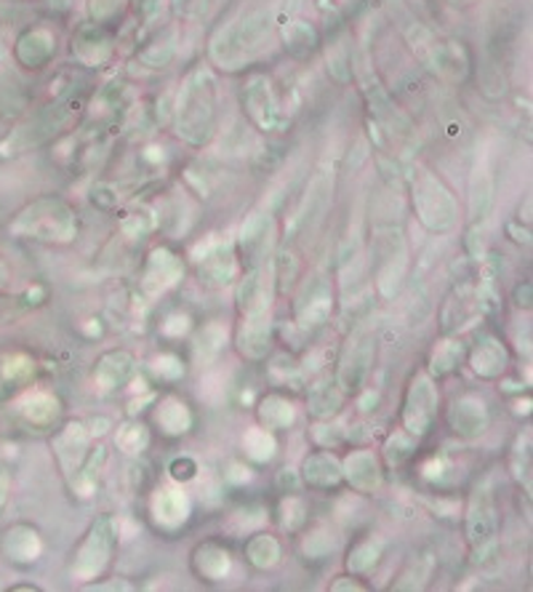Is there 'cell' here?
<instances>
[{"instance_id": "cell-1", "label": "cell", "mask_w": 533, "mask_h": 592, "mask_svg": "<svg viewBox=\"0 0 533 592\" xmlns=\"http://www.w3.org/2000/svg\"><path fill=\"white\" fill-rule=\"evenodd\" d=\"M173 125L187 145L203 147L211 142L217 131V81L208 68H195L184 77L173 110Z\"/></svg>"}, {"instance_id": "cell-2", "label": "cell", "mask_w": 533, "mask_h": 592, "mask_svg": "<svg viewBox=\"0 0 533 592\" xmlns=\"http://www.w3.org/2000/svg\"><path fill=\"white\" fill-rule=\"evenodd\" d=\"M81 222L70 203L62 197H38L14 214L9 232L20 241L49 243V246H70L77 238Z\"/></svg>"}, {"instance_id": "cell-3", "label": "cell", "mask_w": 533, "mask_h": 592, "mask_svg": "<svg viewBox=\"0 0 533 592\" xmlns=\"http://www.w3.org/2000/svg\"><path fill=\"white\" fill-rule=\"evenodd\" d=\"M269 16L265 9H254L249 14H243L241 20L232 22V25L221 27L211 38V62L217 68L227 70V73H235L243 70L245 64H251L254 53L262 49V44L269 35Z\"/></svg>"}, {"instance_id": "cell-4", "label": "cell", "mask_w": 533, "mask_h": 592, "mask_svg": "<svg viewBox=\"0 0 533 592\" xmlns=\"http://www.w3.org/2000/svg\"><path fill=\"white\" fill-rule=\"evenodd\" d=\"M411 203L419 225L433 235H448L459 222L457 195L433 171L419 169L411 182Z\"/></svg>"}, {"instance_id": "cell-5", "label": "cell", "mask_w": 533, "mask_h": 592, "mask_svg": "<svg viewBox=\"0 0 533 592\" xmlns=\"http://www.w3.org/2000/svg\"><path fill=\"white\" fill-rule=\"evenodd\" d=\"M118 542H121V529H118V520L112 516H99L88 525V531L83 534L81 544H77L73 555V573L75 582L92 584L107 573V568L112 566L116 558Z\"/></svg>"}, {"instance_id": "cell-6", "label": "cell", "mask_w": 533, "mask_h": 592, "mask_svg": "<svg viewBox=\"0 0 533 592\" xmlns=\"http://www.w3.org/2000/svg\"><path fill=\"white\" fill-rule=\"evenodd\" d=\"M464 531L472 549V558H475L477 564L490 560V555L499 547V512H496L494 488H490L488 481H481L472 488L470 502H467Z\"/></svg>"}, {"instance_id": "cell-7", "label": "cell", "mask_w": 533, "mask_h": 592, "mask_svg": "<svg viewBox=\"0 0 533 592\" xmlns=\"http://www.w3.org/2000/svg\"><path fill=\"white\" fill-rule=\"evenodd\" d=\"M374 280L376 289L385 299H392L403 286L405 273H409V243H405L403 230L389 225H376L374 230Z\"/></svg>"}, {"instance_id": "cell-8", "label": "cell", "mask_w": 533, "mask_h": 592, "mask_svg": "<svg viewBox=\"0 0 533 592\" xmlns=\"http://www.w3.org/2000/svg\"><path fill=\"white\" fill-rule=\"evenodd\" d=\"M405 40H409L411 51L416 53V59L429 73L446 77V81H464L467 70H470V59H467V53L459 44L440 40L433 29H427L424 25L405 27Z\"/></svg>"}, {"instance_id": "cell-9", "label": "cell", "mask_w": 533, "mask_h": 592, "mask_svg": "<svg viewBox=\"0 0 533 592\" xmlns=\"http://www.w3.org/2000/svg\"><path fill=\"white\" fill-rule=\"evenodd\" d=\"M437 411H440V392H437L435 379L427 371H416L403 395L400 430H405L416 440L427 438L437 422Z\"/></svg>"}, {"instance_id": "cell-10", "label": "cell", "mask_w": 533, "mask_h": 592, "mask_svg": "<svg viewBox=\"0 0 533 592\" xmlns=\"http://www.w3.org/2000/svg\"><path fill=\"white\" fill-rule=\"evenodd\" d=\"M195 273L206 289H227L241 278V256L235 243L206 241L193 251Z\"/></svg>"}, {"instance_id": "cell-11", "label": "cell", "mask_w": 533, "mask_h": 592, "mask_svg": "<svg viewBox=\"0 0 533 592\" xmlns=\"http://www.w3.org/2000/svg\"><path fill=\"white\" fill-rule=\"evenodd\" d=\"M376 355V339L368 328H358L350 339H347L344 350L339 355V369H337V385L344 395H361L368 379L371 366H374Z\"/></svg>"}, {"instance_id": "cell-12", "label": "cell", "mask_w": 533, "mask_h": 592, "mask_svg": "<svg viewBox=\"0 0 533 592\" xmlns=\"http://www.w3.org/2000/svg\"><path fill=\"white\" fill-rule=\"evenodd\" d=\"M75 112H77V101L59 99L53 107H46L44 112H38L33 121H27L16 131H11V136L5 140V145L14 149V153H20V149H27V147L44 145V142H49L51 136H57L59 131H64L70 123H73Z\"/></svg>"}, {"instance_id": "cell-13", "label": "cell", "mask_w": 533, "mask_h": 592, "mask_svg": "<svg viewBox=\"0 0 533 592\" xmlns=\"http://www.w3.org/2000/svg\"><path fill=\"white\" fill-rule=\"evenodd\" d=\"M334 304H337V299H334L331 278L313 275V278L304 280L302 289H299L296 302H293V321H296L299 328H304V331H313V328L326 326L334 313Z\"/></svg>"}, {"instance_id": "cell-14", "label": "cell", "mask_w": 533, "mask_h": 592, "mask_svg": "<svg viewBox=\"0 0 533 592\" xmlns=\"http://www.w3.org/2000/svg\"><path fill=\"white\" fill-rule=\"evenodd\" d=\"M184 278V262L177 251L169 246H158L149 251L145 267H142L140 289L147 299L163 297L166 291L177 289Z\"/></svg>"}, {"instance_id": "cell-15", "label": "cell", "mask_w": 533, "mask_h": 592, "mask_svg": "<svg viewBox=\"0 0 533 592\" xmlns=\"http://www.w3.org/2000/svg\"><path fill=\"white\" fill-rule=\"evenodd\" d=\"M92 440L94 435L88 433L86 422H64L62 427L53 433L51 438V448H53V457H57L59 470H62V475L73 478L77 468L83 464V459L88 457V451H92Z\"/></svg>"}, {"instance_id": "cell-16", "label": "cell", "mask_w": 533, "mask_h": 592, "mask_svg": "<svg viewBox=\"0 0 533 592\" xmlns=\"http://www.w3.org/2000/svg\"><path fill=\"white\" fill-rule=\"evenodd\" d=\"M448 430L453 435H459L461 440H477L485 435V430L490 427V411L485 398L475 392L459 395L451 403V409L446 411Z\"/></svg>"}, {"instance_id": "cell-17", "label": "cell", "mask_w": 533, "mask_h": 592, "mask_svg": "<svg viewBox=\"0 0 533 592\" xmlns=\"http://www.w3.org/2000/svg\"><path fill=\"white\" fill-rule=\"evenodd\" d=\"M272 270H265L262 265H254L245 270L243 278H238V310H241V318H259V315H269L272 307Z\"/></svg>"}, {"instance_id": "cell-18", "label": "cell", "mask_w": 533, "mask_h": 592, "mask_svg": "<svg viewBox=\"0 0 533 592\" xmlns=\"http://www.w3.org/2000/svg\"><path fill=\"white\" fill-rule=\"evenodd\" d=\"M243 107L262 131H275L283 125V112H280L278 97H275L267 75L249 77V83L243 86Z\"/></svg>"}, {"instance_id": "cell-19", "label": "cell", "mask_w": 533, "mask_h": 592, "mask_svg": "<svg viewBox=\"0 0 533 592\" xmlns=\"http://www.w3.org/2000/svg\"><path fill=\"white\" fill-rule=\"evenodd\" d=\"M341 475H344L347 486L358 494H376L385 483V470L371 448H355L347 454L341 459Z\"/></svg>"}, {"instance_id": "cell-20", "label": "cell", "mask_w": 533, "mask_h": 592, "mask_svg": "<svg viewBox=\"0 0 533 592\" xmlns=\"http://www.w3.org/2000/svg\"><path fill=\"white\" fill-rule=\"evenodd\" d=\"M331 197H334V169L323 166V169H317L313 173V179H310L307 193H304L302 208H299L293 227L302 232L313 230V227L326 217L328 206H331Z\"/></svg>"}, {"instance_id": "cell-21", "label": "cell", "mask_w": 533, "mask_h": 592, "mask_svg": "<svg viewBox=\"0 0 533 592\" xmlns=\"http://www.w3.org/2000/svg\"><path fill=\"white\" fill-rule=\"evenodd\" d=\"M149 516L160 531L173 534L193 518V502L182 488H158L149 499Z\"/></svg>"}, {"instance_id": "cell-22", "label": "cell", "mask_w": 533, "mask_h": 592, "mask_svg": "<svg viewBox=\"0 0 533 592\" xmlns=\"http://www.w3.org/2000/svg\"><path fill=\"white\" fill-rule=\"evenodd\" d=\"M136 374V358L129 350H107L94 366V387L99 395L123 390Z\"/></svg>"}, {"instance_id": "cell-23", "label": "cell", "mask_w": 533, "mask_h": 592, "mask_svg": "<svg viewBox=\"0 0 533 592\" xmlns=\"http://www.w3.org/2000/svg\"><path fill=\"white\" fill-rule=\"evenodd\" d=\"M0 553L14 566H33L44 555V540H40L38 529H33V525L14 523L0 536Z\"/></svg>"}, {"instance_id": "cell-24", "label": "cell", "mask_w": 533, "mask_h": 592, "mask_svg": "<svg viewBox=\"0 0 533 592\" xmlns=\"http://www.w3.org/2000/svg\"><path fill=\"white\" fill-rule=\"evenodd\" d=\"M16 414H20V420L25 422L29 430L46 433V430H53L59 424V416H62V400L53 392L33 390L16 403Z\"/></svg>"}, {"instance_id": "cell-25", "label": "cell", "mask_w": 533, "mask_h": 592, "mask_svg": "<svg viewBox=\"0 0 533 592\" xmlns=\"http://www.w3.org/2000/svg\"><path fill=\"white\" fill-rule=\"evenodd\" d=\"M190 566H193V573L197 579L219 584L232 573V553L225 544L214 540L201 542L193 549V555H190Z\"/></svg>"}, {"instance_id": "cell-26", "label": "cell", "mask_w": 533, "mask_h": 592, "mask_svg": "<svg viewBox=\"0 0 533 592\" xmlns=\"http://www.w3.org/2000/svg\"><path fill=\"white\" fill-rule=\"evenodd\" d=\"M299 478H302L304 486L315 488V492H334V488H339L341 483H344L341 462L328 448L307 454L302 462V470H299Z\"/></svg>"}, {"instance_id": "cell-27", "label": "cell", "mask_w": 533, "mask_h": 592, "mask_svg": "<svg viewBox=\"0 0 533 592\" xmlns=\"http://www.w3.org/2000/svg\"><path fill=\"white\" fill-rule=\"evenodd\" d=\"M507 366H509V352L505 342L496 339L494 334H483L470 352L472 374L481 376V379L485 382H494V379H499V376H505Z\"/></svg>"}, {"instance_id": "cell-28", "label": "cell", "mask_w": 533, "mask_h": 592, "mask_svg": "<svg viewBox=\"0 0 533 592\" xmlns=\"http://www.w3.org/2000/svg\"><path fill=\"white\" fill-rule=\"evenodd\" d=\"M73 53L86 68H101L112 57V38L105 25H83L73 38Z\"/></svg>"}, {"instance_id": "cell-29", "label": "cell", "mask_w": 533, "mask_h": 592, "mask_svg": "<svg viewBox=\"0 0 533 592\" xmlns=\"http://www.w3.org/2000/svg\"><path fill=\"white\" fill-rule=\"evenodd\" d=\"M235 345L245 361H265L269 350H272V323H269V315L241 318V326L235 331Z\"/></svg>"}, {"instance_id": "cell-30", "label": "cell", "mask_w": 533, "mask_h": 592, "mask_svg": "<svg viewBox=\"0 0 533 592\" xmlns=\"http://www.w3.org/2000/svg\"><path fill=\"white\" fill-rule=\"evenodd\" d=\"M269 238H272V219H269V214H251L241 227V235H238V256H243L249 267L259 265V259L269 246Z\"/></svg>"}, {"instance_id": "cell-31", "label": "cell", "mask_w": 533, "mask_h": 592, "mask_svg": "<svg viewBox=\"0 0 533 592\" xmlns=\"http://www.w3.org/2000/svg\"><path fill=\"white\" fill-rule=\"evenodd\" d=\"M53 51H57V40H53V35L44 27H33L27 29V33H22L14 46L16 62L27 70L46 68L53 59Z\"/></svg>"}, {"instance_id": "cell-32", "label": "cell", "mask_w": 533, "mask_h": 592, "mask_svg": "<svg viewBox=\"0 0 533 592\" xmlns=\"http://www.w3.org/2000/svg\"><path fill=\"white\" fill-rule=\"evenodd\" d=\"M153 422L155 427L160 430V435H166V438H182V435H187L190 430H193L195 414L182 398L169 395V398H163L155 406Z\"/></svg>"}, {"instance_id": "cell-33", "label": "cell", "mask_w": 533, "mask_h": 592, "mask_svg": "<svg viewBox=\"0 0 533 592\" xmlns=\"http://www.w3.org/2000/svg\"><path fill=\"white\" fill-rule=\"evenodd\" d=\"M256 422H259V427L269 430V433H283V430H291L293 422H296V406L286 395L269 392L256 406Z\"/></svg>"}, {"instance_id": "cell-34", "label": "cell", "mask_w": 533, "mask_h": 592, "mask_svg": "<svg viewBox=\"0 0 533 592\" xmlns=\"http://www.w3.org/2000/svg\"><path fill=\"white\" fill-rule=\"evenodd\" d=\"M243 555L245 564L256 568V571H272V568L283 560V544H280L278 536L269 534V531H256V534H251L249 542H245Z\"/></svg>"}, {"instance_id": "cell-35", "label": "cell", "mask_w": 533, "mask_h": 592, "mask_svg": "<svg viewBox=\"0 0 533 592\" xmlns=\"http://www.w3.org/2000/svg\"><path fill=\"white\" fill-rule=\"evenodd\" d=\"M35 379V361L25 352H14L0 361V400H9Z\"/></svg>"}, {"instance_id": "cell-36", "label": "cell", "mask_w": 533, "mask_h": 592, "mask_svg": "<svg viewBox=\"0 0 533 592\" xmlns=\"http://www.w3.org/2000/svg\"><path fill=\"white\" fill-rule=\"evenodd\" d=\"M344 398L347 395L341 392L337 379L326 376V379L315 382V385L310 387L307 409H310V414H313V420H317V422L334 420V416H337L341 411V406H344Z\"/></svg>"}, {"instance_id": "cell-37", "label": "cell", "mask_w": 533, "mask_h": 592, "mask_svg": "<svg viewBox=\"0 0 533 592\" xmlns=\"http://www.w3.org/2000/svg\"><path fill=\"white\" fill-rule=\"evenodd\" d=\"M490 206H494V173H490L485 160H477L475 171L470 179V219L481 222L488 217Z\"/></svg>"}, {"instance_id": "cell-38", "label": "cell", "mask_w": 533, "mask_h": 592, "mask_svg": "<svg viewBox=\"0 0 533 592\" xmlns=\"http://www.w3.org/2000/svg\"><path fill=\"white\" fill-rule=\"evenodd\" d=\"M105 464H107V448L105 446L92 448L88 457L83 459L81 468H77L75 475L68 481L75 496H81V499H92L99 486V475H101V470H105Z\"/></svg>"}, {"instance_id": "cell-39", "label": "cell", "mask_w": 533, "mask_h": 592, "mask_svg": "<svg viewBox=\"0 0 533 592\" xmlns=\"http://www.w3.org/2000/svg\"><path fill=\"white\" fill-rule=\"evenodd\" d=\"M464 342L453 337V334H446L440 342H435L433 352H429V371L427 374L433 379H443V376L453 374L464 361Z\"/></svg>"}, {"instance_id": "cell-40", "label": "cell", "mask_w": 533, "mask_h": 592, "mask_svg": "<svg viewBox=\"0 0 533 592\" xmlns=\"http://www.w3.org/2000/svg\"><path fill=\"white\" fill-rule=\"evenodd\" d=\"M509 472L514 475V481L525 488V494L533 492V438L531 430L520 433L514 438L512 451H509Z\"/></svg>"}, {"instance_id": "cell-41", "label": "cell", "mask_w": 533, "mask_h": 592, "mask_svg": "<svg viewBox=\"0 0 533 592\" xmlns=\"http://www.w3.org/2000/svg\"><path fill=\"white\" fill-rule=\"evenodd\" d=\"M381 555H385V540L381 536H365V540L352 544L344 558V566L350 573L365 577L368 571H374Z\"/></svg>"}, {"instance_id": "cell-42", "label": "cell", "mask_w": 533, "mask_h": 592, "mask_svg": "<svg viewBox=\"0 0 533 592\" xmlns=\"http://www.w3.org/2000/svg\"><path fill=\"white\" fill-rule=\"evenodd\" d=\"M227 339H230V331H227V326L221 321H208L206 326L197 331L195 339V355L197 361L203 363H214L217 358L225 352Z\"/></svg>"}, {"instance_id": "cell-43", "label": "cell", "mask_w": 533, "mask_h": 592, "mask_svg": "<svg viewBox=\"0 0 533 592\" xmlns=\"http://www.w3.org/2000/svg\"><path fill=\"white\" fill-rule=\"evenodd\" d=\"M243 454L256 464L272 462L275 454H278V440H275V433H269L265 427H251L245 430L243 435Z\"/></svg>"}, {"instance_id": "cell-44", "label": "cell", "mask_w": 533, "mask_h": 592, "mask_svg": "<svg viewBox=\"0 0 533 592\" xmlns=\"http://www.w3.org/2000/svg\"><path fill=\"white\" fill-rule=\"evenodd\" d=\"M173 57H177V33L169 29V33H163L160 38H155L153 44H149L147 49L140 53V62L149 70H163L173 62Z\"/></svg>"}, {"instance_id": "cell-45", "label": "cell", "mask_w": 533, "mask_h": 592, "mask_svg": "<svg viewBox=\"0 0 533 592\" xmlns=\"http://www.w3.org/2000/svg\"><path fill=\"white\" fill-rule=\"evenodd\" d=\"M116 446L121 448L125 457H142V451H147L149 446V427L145 422H125L118 427L116 433Z\"/></svg>"}, {"instance_id": "cell-46", "label": "cell", "mask_w": 533, "mask_h": 592, "mask_svg": "<svg viewBox=\"0 0 533 592\" xmlns=\"http://www.w3.org/2000/svg\"><path fill=\"white\" fill-rule=\"evenodd\" d=\"M433 568L435 560L429 558V555L413 558L411 564L400 571V577L392 582V590H422L424 584L429 582V577H433Z\"/></svg>"}, {"instance_id": "cell-47", "label": "cell", "mask_w": 533, "mask_h": 592, "mask_svg": "<svg viewBox=\"0 0 533 592\" xmlns=\"http://www.w3.org/2000/svg\"><path fill=\"white\" fill-rule=\"evenodd\" d=\"M310 510L307 505H304L302 496L296 494H289L280 499V507H278V520L280 525H283V531H289V534H299V531L307 525V518Z\"/></svg>"}, {"instance_id": "cell-48", "label": "cell", "mask_w": 533, "mask_h": 592, "mask_svg": "<svg viewBox=\"0 0 533 592\" xmlns=\"http://www.w3.org/2000/svg\"><path fill=\"white\" fill-rule=\"evenodd\" d=\"M283 40L286 49H289L293 57H307L317 46V33L307 22H289V25L283 27Z\"/></svg>"}, {"instance_id": "cell-49", "label": "cell", "mask_w": 533, "mask_h": 592, "mask_svg": "<svg viewBox=\"0 0 533 592\" xmlns=\"http://www.w3.org/2000/svg\"><path fill=\"white\" fill-rule=\"evenodd\" d=\"M416 444H419V440L413 438V435L405 433V430H395V433L389 435L387 444H385L387 464H392V468H400V464L409 462L413 454H416Z\"/></svg>"}, {"instance_id": "cell-50", "label": "cell", "mask_w": 533, "mask_h": 592, "mask_svg": "<svg viewBox=\"0 0 533 592\" xmlns=\"http://www.w3.org/2000/svg\"><path fill=\"white\" fill-rule=\"evenodd\" d=\"M334 549H337V536H334L328 529H323V525L310 529L307 534L302 536V553L307 555V558H313V560L328 558Z\"/></svg>"}, {"instance_id": "cell-51", "label": "cell", "mask_w": 533, "mask_h": 592, "mask_svg": "<svg viewBox=\"0 0 533 592\" xmlns=\"http://www.w3.org/2000/svg\"><path fill=\"white\" fill-rule=\"evenodd\" d=\"M155 230H158V217H155V212H149V208L129 214L121 222V232L129 241H145L149 232Z\"/></svg>"}, {"instance_id": "cell-52", "label": "cell", "mask_w": 533, "mask_h": 592, "mask_svg": "<svg viewBox=\"0 0 533 592\" xmlns=\"http://www.w3.org/2000/svg\"><path fill=\"white\" fill-rule=\"evenodd\" d=\"M129 0H88V16L94 25H110L123 14Z\"/></svg>"}, {"instance_id": "cell-53", "label": "cell", "mask_w": 533, "mask_h": 592, "mask_svg": "<svg viewBox=\"0 0 533 592\" xmlns=\"http://www.w3.org/2000/svg\"><path fill=\"white\" fill-rule=\"evenodd\" d=\"M153 371L158 374L160 382H177L184 376V363L182 358L173 355V352H160L153 361Z\"/></svg>"}, {"instance_id": "cell-54", "label": "cell", "mask_w": 533, "mask_h": 592, "mask_svg": "<svg viewBox=\"0 0 533 592\" xmlns=\"http://www.w3.org/2000/svg\"><path fill=\"white\" fill-rule=\"evenodd\" d=\"M190 328H193V318H190L187 313H182V310L166 315V321L160 323V334H163V337H169V339L187 337Z\"/></svg>"}, {"instance_id": "cell-55", "label": "cell", "mask_w": 533, "mask_h": 592, "mask_svg": "<svg viewBox=\"0 0 533 592\" xmlns=\"http://www.w3.org/2000/svg\"><path fill=\"white\" fill-rule=\"evenodd\" d=\"M313 438H315L317 444H320L323 448H328V451H334V448H339L341 444H344L347 435H344V430H339L337 424H331V420H326V422H320V424H317V427L313 430Z\"/></svg>"}, {"instance_id": "cell-56", "label": "cell", "mask_w": 533, "mask_h": 592, "mask_svg": "<svg viewBox=\"0 0 533 592\" xmlns=\"http://www.w3.org/2000/svg\"><path fill=\"white\" fill-rule=\"evenodd\" d=\"M169 472H171V478L177 483H190V481H195L197 472H201V468H197V462H195L193 457L182 454V457H173L171 459Z\"/></svg>"}, {"instance_id": "cell-57", "label": "cell", "mask_w": 533, "mask_h": 592, "mask_svg": "<svg viewBox=\"0 0 533 592\" xmlns=\"http://www.w3.org/2000/svg\"><path fill=\"white\" fill-rule=\"evenodd\" d=\"M11 483H14L11 468L3 462V459H0V512L5 510V505H9V499H11Z\"/></svg>"}, {"instance_id": "cell-58", "label": "cell", "mask_w": 533, "mask_h": 592, "mask_svg": "<svg viewBox=\"0 0 533 592\" xmlns=\"http://www.w3.org/2000/svg\"><path fill=\"white\" fill-rule=\"evenodd\" d=\"M334 592H344V590H368V584L361 582L358 573H347V577H339L337 582L331 584Z\"/></svg>"}, {"instance_id": "cell-59", "label": "cell", "mask_w": 533, "mask_h": 592, "mask_svg": "<svg viewBox=\"0 0 533 592\" xmlns=\"http://www.w3.org/2000/svg\"><path fill=\"white\" fill-rule=\"evenodd\" d=\"M514 302H518V307L531 310V283L525 280V283H520L518 289H514Z\"/></svg>"}, {"instance_id": "cell-60", "label": "cell", "mask_w": 533, "mask_h": 592, "mask_svg": "<svg viewBox=\"0 0 533 592\" xmlns=\"http://www.w3.org/2000/svg\"><path fill=\"white\" fill-rule=\"evenodd\" d=\"M11 278H14V275H11V267L5 265V259H3V256H0V291L9 289Z\"/></svg>"}, {"instance_id": "cell-61", "label": "cell", "mask_w": 533, "mask_h": 592, "mask_svg": "<svg viewBox=\"0 0 533 592\" xmlns=\"http://www.w3.org/2000/svg\"><path fill=\"white\" fill-rule=\"evenodd\" d=\"M92 590H134V584H129V582H110V584L99 582V584H92Z\"/></svg>"}, {"instance_id": "cell-62", "label": "cell", "mask_w": 533, "mask_h": 592, "mask_svg": "<svg viewBox=\"0 0 533 592\" xmlns=\"http://www.w3.org/2000/svg\"><path fill=\"white\" fill-rule=\"evenodd\" d=\"M457 3H470V0H457Z\"/></svg>"}]
</instances>
